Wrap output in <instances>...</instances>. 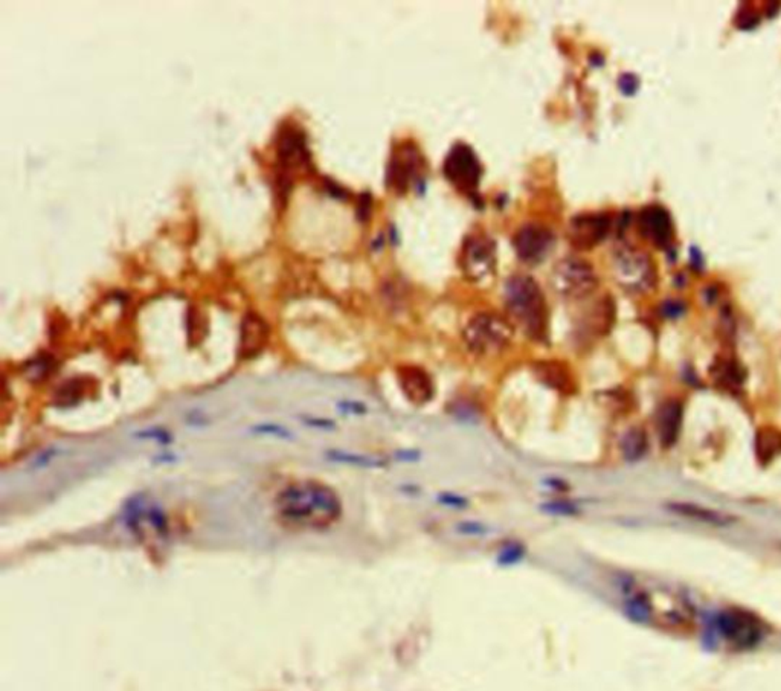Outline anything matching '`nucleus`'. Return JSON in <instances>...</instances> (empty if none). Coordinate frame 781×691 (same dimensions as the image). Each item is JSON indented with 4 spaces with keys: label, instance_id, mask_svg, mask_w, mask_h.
<instances>
[{
    "label": "nucleus",
    "instance_id": "8",
    "mask_svg": "<svg viewBox=\"0 0 781 691\" xmlns=\"http://www.w3.org/2000/svg\"><path fill=\"white\" fill-rule=\"evenodd\" d=\"M459 264L470 281H482L496 266V243L484 232H475L464 241Z\"/></svg>",
    "mask_w": 781,
    "mask_h": 691
},
{
    "label": "nucleus",
    "instance_id": "2",
    "mask_svg": "<svg viewBox=\"0 0 781 691\" xmlns=\"http://www.w3.org/2000/svg\"><path fill=\"white\" fill-rule=\"evenodd\" d=\"M503 297L511 324L519 325L530 339L547 343L550 339V310L545 293L534 278L513 275L506 283Z\"/></svg>",
    "mask_w": 781,
    "mask_h": 691
},
{
    "label": "nucleus",
    "instance_id": "17",
    "mask_svg": "<svg viewBox=\"0 0 781 691\" xmlns=\"http://www.w3.org/2000/svg\"><path fill=\"white\" fill-rule=\"evenodd\" d=\"M280 159L285 170L306 168L310 164V153L307 150L304 134L296 130H290L282 134L280 142Z\"/></svg>",
    "mask_w": 781,
    "mask_h": 691
},
{
    "label": "nucleus",
    "instance_id": "6",
    "mask_svg": "<svg viewBox=\"0 0 781 691\" xmlns=\"http://www.w3.org/2000/svg\"><path fill=\"white\" fill-rule=\"evenodd\" d=\"M614 271L617 281L627 290L644 292L654 283V269L650 258L643 250L627 244L615 249Z\"/></svg>",
    "mask_w": 781,
    "mask_h": 691
},
{
    "label": "nucleus",
    "instance_id": "33",
    "mask_svg": "<svg viewBox=\"0 0 781 691\" xmlns=\"http://www.w3.org/2000/svg\"><path fill=\"white\" fill-rule=\"evenodd\" d=\"M458 529L463 534H472V536H481L485 534L487 531V528L482 524H480V522H464V524H461L458 527Z\"/></svg>",
    "mask_w": 781,
    "mask_h": 691
},
{
    "label": "nucleus",
    "instance_id": "11",
    "mask_svg": "<svg viewBox=\"0 0 781 691\" xmlns=\"http://www.w3.org/2000/svg\"><path fill=\"white\" fill-rule=\"evenodd\" d=\"M396 378L401 394L414 406L423 408L435 399V380L424 368L417 365H399L396 368Z\"/></svg>",
    "mask_w": 781,
    "mask_h": 691
},
{
    "label": "nucleus",
    "instance_id": "19",
    "mask_svg": "<svg viewBox=\"0 0 781 691\" xmlns=\"http://www.w3.org/2000/svg\"><path fill=\"white\" fill-rule=\"evenodd\" d=\"M615 315H617V308L614 304V299L610 297H603L599 299L597 304L592 307L589 313H587L585 325L587 327V330L592 332L595 336H606L615 324Z\"/></svg>",
    "mask_w": 781,
    "mask_h": 691
},
{
    "label": "nucleus",
    "instance_id": "16",
    "mask_svg": "<svg viewBox=\"0 0 781 691\" xmlns=\"http://www.w3.org/2000/svg\"><path fill=\"white\" fill-rule=\"evenodd\" d=\"M268 338V327L261 318L255 313H248L241 322L240 347L238 352L241 359H252L258 356Z\"/></svg>",
    "mask_w": 781,
    "mask_h": 691
},
{
    "label": "nucleus",
    "instance_id": "27",
    "mask_svg": "<svg viewBox=\"0 0 781 691\" xmlns=\"http://www.w3.org/2000/svg\"><path fill=\"white\" fill-rule=\"evenodd\" d=\"M255 434H261V435H271V436H276V438H292L290 432L285 429L284 426L280 425H275V423H263L259 426H255L252 429Z\"/></svg>",
    "mask_w": 781,
    "mask_h": 691
},
{
    "label": "nucleus",
    "instance_id": "23",
    "mask_svg": "<svg viewBox=\"0 0 781 691\" xmlns=\"http://www.w3.org/2000/svg\"><path fill=\"white\" fill-rule=\"evenodd\" d=\"M327 457H329L331 461H336V462H343V464H351V466L365 467V469L386 467V461H383V460H375V458L365 457V455H357V453L330 450V452H327Z\"/></svg>",
    "mask_w": 781,
    "mask_h": 691
},
{
    "label": "nucleus",
    "instance_id": "24",
    "mask_svg": "<svg viewBox=\"0 0 781 691\" xmlns=\"http://www.w3.org/2000/svg\"><path fill=\"white\" fill-rule=\"evenodd\" d=\"M627 613L635 621H647L652 613V606L649 598L643 594H636L631 597V600L627 601Z\"/></svg>",
    "mask_w": 781,
    "mask_h": 691
},
{
    "label": "nucleus",
    "instance_id": "32",
    "mask_svg": "<svg viewBox=\"0 0 781 691\" xmlns=\"http://www.w3.org/2000/svg\"><path fill=\"white\" fill-rule=\"evenodd\" d=\"M618 84H619V89L623 90L626 95H632V94H635V92H636L638 84H640V81H638V78L635 77V75H632V73H624L623 77L619 78V83H618Z\"/></svg>",
    "mask_w": 781,
    "mask_h": 691
},
{
    "label": "nucleus",
    "instance_id": "12",
    "mask_svg": "<svg viewBox=\"0 0 781 691\" xmlns=\"http://www.w3.org/2000/svg\"><path fill=\"white\" fill-rule=\"evenodd\" d=\"M716 626L728 641L738 647H754L755 644H759L761 638V630L757 621L740 611H726L719 613Z\"/></svg>",
    "mask_w": 781,
    "mask_h": 691
},
{
    "label": "nucleus",
    "instance_id": "14",
    "mask_svg": "<svg viewBox=\"0 0 781 691\" xmlns=\"http://www.w3.org/2000/svg\"><path fill=\"white\" fill-rule=\"evenodd\" d=\"M534 377L543 386L561 395H574L578 390L577 380L568 365L560 360H539L533 365Z\"/></svg>",
    "mask_w": 781,
    "mask_h": 691
},
{
    "label": "nucleus",
    "instance_id": "37",
    "mask_svg": "<svg viewBox=\"0 0 781 691\" xmlns=\"http://www.w3.org/2000/svg\"><path fill=\"white\" fill-rule=\"evenodd\" d=\"M396 458H399L400 461H418L420 452H417V450H401V452L396 453Z\"/></svg>",
    "mask_w": 781,
    "mask_h": 691
},
{
    "label": "nucleus",
    "instance_id": "7",
    "mask_svg": "<svg viewBox=\"0 0 781 691\" xmlns=\"http://www.w3.org/2000/svg\"><path fill=\"white\" fill-rule=\"evenodd\" d=\"M423 156L413 142H401L392 151L386 168V187L396 194H405L420 180L423 171Z\"/></svg>",
    "mask_w": 781,
    "mask_h": 691
},
{
    "label": "nucleus",
    "instance_id": "13",
    "mask_svg": "<svg viewBox=\"0 0 781 691\" xmlns=\"http://www.w3.org/2000/svg\"><path fill=\"white\" fill-rule=\"evenodd\" d=\"M638 231L657 248H668L673 238V223H671L667 209L659 205L643 208L638 214Z\"/></svg>",
    "mask_w": 781,
    "mask_h": 691
},
{
    "label": "nucleus",
    "instance_id": "10",
    "mask_svg": "<svg viewBox=\"0 0 781 691\" xmlns=\"http://www.w3.org/2000/svg\"><path fill=\"white\" fill-rule=\"evenodd\" d=\"M556 243L554 234L542 225H525L516 232L513 248L520 261L528 264H539L550 255Z\"/></svg>",
    "mask_w": 781,
    "mask_h": 691
},
{
    "label": "nucleus",
    "instance_id": "4",
    "mask_svg": "<svg viewBox=\"0 0 781 691\" xmlns=\"http://www.w3.org/2000/svg\"><path fill=\"white\" fill-rule=\"evenodd\" d=\"M599 276L589 261L578 257L560 259L552 269L551 284L560 297L569 301H583L599 289Z\"/></svg>",
    "mask_w": 781,
    "mask_h": 691
},
{
    "label": "nucleus",
    "instance_id": "35",
    "mask_svg": "<svg viewBox=\"0 0 781 691\" xmlns=\"http://www.w3.org/2000/svg\"><path fill=\"white\" fill-rule=\"evenodd\" d=\"M545 484H547L550 488H552V490H556V492H568L569 490V485L565 481H561V479H559V478H550V479H547V481H545Z\"/></svg>",
    "mask_w": 781,
    "mask_h": 691
},
{
    "label": "nucleus",
    "instance_id": "3",
    "mask_svg": "<svg viewBox=\"0 0 781 691\" xmlns=\"http://www.w3.org/2000/svg\"><path fill=\"white\" fill-rule=\"evenodd\" d=\"M515 336V327L511 321L492 311L476 313L466 324L463 339L467 348L482 357L498 356L506 351Z\"/></svg>",
    "mask_w": 781,
    "mask_h": 691
},
{
    "label": "nucleus",
    "instance_id": "9",
    "mask_svg": "<svg viewBox=\"0 0 781 691\" xmlns=\"http://www.w3.org/2000/svg\"><path fill=\"white\" fill-rule=\"evenodd\" d=\"M610 218L603 213H585L571 218L568 240L577 250H589L608 237Z\"/></svg>",
    "mask_w": 781,
    "mask_h": 691
},
{
    "label": "nucleus",
    "instance_id": "15",
    "mask_svg": "<svg viewBox=\"0 0 781 691\" xmlns=\"http://www.w3.org/2000/svg\"><path fill=\"white\" fill-rule=\"evenodd\" d=\"M654 421H657V432L662 448L666 449L673 448L679 435H681V429H682V421H684L682 403L678 400L664 401L658 408Z\"/></svg>",
    "mask_w": 781,
    "mask_h": 691
},
{
    "label": "nucleus",
    "instance_id": "1",
    "mask_svg": "<svg viewBox=\"0 0 781 691\" xmlns=\"http://www.w3.org/2000/svg\"><path fill=\"white\" fill-rule=\"evenodd\" d=\"M278 516L290 525L321 529L342 516V502L331 487L317 481L290 484L275 499Z\"/></svg>",
    "mask_w": 781,
    "mask_h": 691
},
{
    "label": "nucleus",
    "instance_id": "21",
    "mask_svg": "<svg viewBox=\"0 0 781 691\" xmlns=\"http://www.w3.org/2000/svg\"><path fill=\"white\" fill-rule=\"evenodd\" d=\"M711 376L717 386L726 391H737L745 382V369L734 357H720L711 366Z\"/></svg>",
    "mask_w": 781,
    "mask_h": 691
},
{
    "label": "nucleus",
    "instance_id": "5",
    "mask_svg": "<svg viewBox=\"0 0 781 691\" xmlns=\"http://www.w3.org/2000/svg\"><path fill=\"white\" fill-rule=\"evenodd\" d=\"M443 174L459 192L475 196L482 177V165L472 147L457 142L444 159Z\"/></svg>",
    "mask_w": 781,
    "mask_h": 691
},
{
    "label": "nucleus",
    "instance_id": "29",
    "mask_svg": "<svg viewBox=\"0 0 781 691\" xmlns=\"http://www.w3.org/2000/svg\"><path fill=\"white\" fill-rule=\"evenodd\" d=\"M138 438H147V440H155L161 444H170L173 441L171 435L168 434L165 429L161 427H153V429H148V431L144 432H138L136 434Z\"/></svg>",
    "mask_w": 781,
    "mask_h": 691
},
{
    "label": "nucleus",
    "instance_id": "31",
    "mask_svg": "<svg viewBox=\"0 0 781 691\" xmlns=\"http://www.w3.org/2000/svg\"><path fill=\"white\" fill-rule=\"evenodd\" d=\"M661 311L666 318H678L685 311V304L679 299H668V301L664 302V304H662Z\"/></svg>",
    "mask_w": 781,
    "mask_h": 691
},
{
    "label": "nucleus",
    "instance_id": "30",
    "mask_svg": "<svg viewBox=\"0 0 781 691\" xmlns=\"http://www.w3.org/2000/svg\"><path fill=\"white\" fill-rule=\"evenodd\" d=\"M438 502L446 505V507H452V508H466L468 501L464 498V496L461 494H455V493H440L438 494Z\"/></svg>",
    "mask_w": 781,
    "mask_h": 691
},
{
    "label": "nucleus",
    "instance_id": "18",
    "mask_svg": "<svg viewBox=\"0 0 781 691\" xmlns=\"http://www.w3.org/2000/svg\"><path fill=\"white\" fill-rule=\"evenodd\" d=\"M754 452L760 466H769L781 455V431L775 426H760L754 438Z\"/></svg>",
    "mask_w": 781,
    "mask_h": 691
},
{
    "label": "nucleus",
    "instance_id": "22",
    "mask_svg": "<svg viewBox=\"0 0 781 691\" xmlns=\"http://www.w3.org/2000/svg\"><path fill=\"white\" fill-rule=\"evenodd\" d=\"M621 453L627 462H635L644 458L649 450V435L641 426H633L621 438Z\"/></svg>",
    "mask_w": 781,
    "mask_h": 691
},
{
    "label": "nucleus",
    "instance_id": "25",
    "mask_svg": "<svg viewBox=\"0 0 781 691\" xmlns=\"http://www.w3.org/2000/svg\"><path fill=\"white\" fill-rule=\"evenodd\" d=\"M525 554L526 550L522 543H508L501 550L498 555V563L502 564V567H511V564H516L520 560H524Z\"/></svg>",
    "mask_w": 781,
    "mask_h": 691
},
{
    "label": "nucleus",
    "instance_id": "36",
    "mask_svg": "<svg viewBox=\"0 0 781 691\" xmlns=\"http://www.w3.org/2000/svg\"><path fill=\"white\" fill-rule=\"evenodd\" d=\"M306 425L308 426H313V427H319V429H333L334 425L333 421L329 420H321V418H304Z\"/></svg>",
    "mask_w": 781,
    "mask_h": 691
},
{
    "label": "nucleus",
    "instance_id": "20",
    "mask_svg": "<svg viewBox=\"0 0 781 691\" xmlns=\"http://www.w3.org/2000/svg\"><path fill=\"white\" fill-rule=\"evenodd\" d=\"M667 507L671 513H675V515H678V516L699 520V522H703V524L724 527V525H728L733 522V519L726 516L725 513H720V511H716V510L702 507V505H698V504L671 502V504L667 505Z\"/></svg>",
    "mask_w": 781,
    "mask_h": 691
},
{
    "label": "nucleus",
    "instance_id": "26",
    "mask_svg": "<svg viewBox=\"0 0 781 691\" xmlns=\"http://www.w3.org/2000/svg\"><path fill=\"white\" fill-rule=\"evenodd\" d=\"M542 510L550 513V515H556V516H575L578 515V507L575 504L569 502V501H564V499H557V501H551L542 505Z\"/></svg>",
    "mask_w": 781,
    "mask_h": 691
},
{
    "label": "nucleus",
    "instance_id": "28",
    "mask_svg": "<svg viewBox=\"0 0 781 691\" xmlns=\"http://www.w3.org/2000/svg\"><path fill=\"white\" fill-rule=\"evenodd\" d=\"M50 365H52V362L49 359H37L36 362H31L28 376H34V380H41V378L48 377V374L50 373Z\"/></svg>",
    "mask_w": 781,
    "mask_h": 691
},
{
    "label": "nucleus",
    "instance_id": "34",
    "mask_svg": "<svg viewBox=\"0 0 781 691\" xmlns=\"http://www.w3.org/2000/svg\"><path fill=\"white\" fill-rule=\"evenodd\" d=\"M339 408H341L342 412H345V414H356V415H360V414H365V412H366L365 404L359 403V401H351V400H348V401H341V403H339Z\"/></svg>",
    "mask_w": 781,
    "mask_h": 691
}]
</instances>
